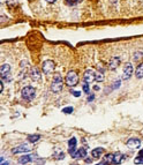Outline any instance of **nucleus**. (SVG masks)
<instances>
[{
  "instance_id": "39448f33",
  "label": "nucleus",
  "mask_w": 143,
  "mask_h": 165,
  "mask_svg": "<svg viewBox=\"0 0 143 165\" xmlns=\"http://www.w3.org/2000/svg\"><path fill=\"white\" fill-rule=\"evenodd\" d=\"M54 67H55V65H54V62H53L52 60H45V61L43 62L42 70H43L44 74L49 75V74H52V73H53Z\"/></svg>"
},
{
  "instance_id": "72a5a7b5",
  "label": "nucleus",
  "mask_w": 143,
  "mask_h": 165,
  "mask_svg": "<svg viewBox=\"0 0 143 165\" xmlns=\"http://www.w3.org/2000/svg\"><path fill=\"white\" fill-rule=\"evenodd\" d=\"M97 165H106V163H105V162H102V163H98Z\"/></svg>"
},
{
  "instance_id": "bb28decb",
  "label": "nucleus",
  "mask_w": 143,
  "mask_h": 165,
  "mask_svg": "<svg viewBox=\"0 0 143 165\" xmlns=\"http://www.w3.org/2000/svg\"><path fill=\"white\" fill-rule=\"evenodd\" d=\"M79 1V0H67V4L68 5H74V4H76Z\"/></svg>"
},
{
  "instance_id": "c756f323",
  "label": "nucleus",
  "mask_w": 143,
  "mask_h": 165,
  "mask_svg": "<svg viewBox=\"0 0 143 165\" xmlns=\"http://www.w3.org/2000/svg\"><path fill=\"white\" fill-rule=\"evenodd\" d=\"M137 156H140V157H143V149H141L140 151H138V155Z\"/></svg>"
},
{
  "instance_id": "20e7f679",
  "label": "nucleus",
  "mask_w": 143,
  "mask_h": 165,
  "mask_svg": "<svg viewBox=\"0 0 143 165\" xmlns=\"http://www.w3.org/2000/svg\"><path fill=\"white\" fill-rule=\"evenodd\" d=\"M0 75H1V78L4 81L9 82L12 80V77H11V66L8 64H4L1 66V68H0Z\"/></svg>"
},
{
  "instance_id": "473e14b6",
  "label": "nucleus",
  "mask_w": 143,
  "mask_h": 165,
  "mask_svg": "<svg viewBox=\"0 0 143 165\" xmlns=\"http://www.w3.org/2000/svg\"><path fill=\"white\" fill-rule=\"evenodd\" d=\"M1 165H9V163H8V162H3Z\"/></svg>"
},
{
  "instance_id": "412c9836",
  "label": "nucleus",
  "mask_w": 143,
  "mask_h": 165,
  "mask_svg": "<svg viewBox=\"0 0 143 165\" xmlns=\"http://www.w3.org/2000/svg\"><path fill=\"white\" fill-rule=\"evenodd\" d=\"M73 111H74V109L72 108V106H68V108H63V109H62V112L66 113V114H70Z\"/></svg>"
},
{
  "instance_id": "f704fd0d",
  "label": "nucleus",
  "mask_w": 143,
  "mask_h": 165,
  "mask_svg": "<svg viewBox=\"0 0 143 165\" xmlns=\"http://www.w3.org/2000/svg\"><path fill=\"white\" fill-rule=\"evenodd\" d=\"M94 89H95V90H99V87H98V86H95Z\"/></svg>"
},
{
  "instance_id": "a211bd4d",
  "label": "nucleus",
  "mask_w": 143,
  "mask_h": 165,
  "mask_svg": "<svg viewBox=\"0 0 143 165\" xmlns=\"http://www.w3.org/2000/svg\"><path fill=\"white\" fill-rule=\"evenodd\" d=\"M113 158H114V154H106L104 157V162L106 164H113Z\"/></svg>"
},
{
  "instance_id": "4be33fe9",
  "label": "nucleus",
  "mask_w": 143,
  "mask_h": 165,
  "mask_svg": "<svg viewBox=\"0 0 143 165\" xmlns=\"http://www.w3.org/2000/svg\"><path fill=\"white\" fill-rule=\"evenodd\" d=\"M82 89H83V93H86V94H89L90 93V88H89V83H83V86H82Z\"/></svg>"
},
{
  "instance_id": "9b49d317",
  "label": "nucleus",
  "mask_w": 143,
  "mask_h": 165,
  "mask_svg": "<svg viewBox=\"0 0 143 165\" xmlns=\"http://www.w3.org/2000/svg\"><path fill=\"white\" fill-rule=\"evenodd\" d=\"M126 144H127V147H129V148H132V149H137V148H140V145H141V141H140L138 139L133 137V139H129V140L126 142Z\"/></svg>"
},
{
  "instance_id": "6ab92c4d",
  "label": "nucleus",
  "mask_w": 143,
  "mask_h": 165,
  "mask_svg": "<svg viewBox=\"0 0 143 165\" xmlns=\"http://www.w3.org/2000/svg\"><path fill=\"white\" fill-rule=\"evenodd\" d=\"M76 144H78V140H76L75 137H72V139L68 141V147H69V148H75Z\"/></svg>"
},
{
  "instance_id": "4468645a",
  "label": "nucleus",
  "mask_w": 143,
  "mask_h": 165,
  "mask_svg": "<svg viewBox=\"0 0 143 165\" xmlns=\"http://www.w3.org/2000/svg\"><path fill=\"white\" fill-rule=\"evenodd\" d=\"M103 152H104V148L98 147V148H95V149L91 151V156H92L94 158H99Z\"/></svg>"
},
{
  "instance_id": "c85d7f7f",
  "label": "nucleus",
  "mask_w": 143,
  "mask_h": 165,
  "mask_svg": "<svg viewBox=\"0 0 143 165\" xmlns=\"http://www.w3.org/2000/svg\"><path fill=\"white\" fill-rule=\"evenodd\" d=\"M94 99H95V95H89V97H88L87 101H88V102H92Z\"/></svg>"
},
{
  "instance_id": "2f4dec72",
  "label": "nucleus",
  "mask_w": 143,
  "mask_h": 165,
  "mask_svg": "<svg viewBox=\"0 0 143 165\" xmlns=\"http://www.w3.org/2000/svg\"><path fill=\"white\" fill-rule=\"evenodd\" d=\"M0 87H1L0 89H1V93H3V91H4V83H3V82H1V83H0Z\"/></svg>"
},
{
  "instance_id": "0eeeda50",
  "label": "nucleus",
  "mask_w": 143,
  "mask_h": 165,
  "mask_svg": "<svg viewBox=\"0 0 143 165\" xmlns=\"http://www.w3.org/2000/svg\"><path fill=\"white\" fill-rule=\"evenodd\" d=\"M83 80L87 83H92L94 81H96V72H94L92 69L86 70L84 75H83Z\"/></svg>"
},
{
  "instance_id": "423d86ee",
  "label": "nucleus",
  "mask_w": 143,
  "mask_h": 165,
  "mask_svg": "<svg viewBox=\"0 0 143 165\" xmlns=\"http://www.w3.org/2000/svg\"><path fill=\"white\" fill-rule=\"evenodd\" d=\"M29 74H30V77L34 82H40L42 81V74H40L38 67H31Z\"/></svg>"
},
{
  "instance_id": "ddd939ff",
  "label": "nucleus",
  "mask_w": 143,
  "mask_h": 165,
  "mask_svg": "<svg viewBox=\"0 0 143 165\" xmlns=\"http://www.w3.org/2000/svg\"><path fill=\"white\" fill-rule=\"evenodd\" d=\"M123 157H125V155L122 154V152H115L114 154V158H113V164H115V165H118V164H120L122 160H123Z\"/></svg>"
},
{
  "instance_id": "f03ea898",
  "label": "nucleus",
  "mask_w": 143,
  "mask_h": 165,
  "mask_svg": "<svg viewBox=\"0 0 143 165\" xmlns=\"http://www.w3.org/2000/svg\"><path fill=\"white\" fill-rule=\"evenodd\" d=\"M21 96H22V98L23 99H26V101H32L34 98H35V96H36V89L34 88V87H30V86H28V87H24L23 89H22V91H21Z\"/></svg>"
},
{
  "instance_id": "f257e3e1",
  "label": "nucleus",
  "mask_w": 143,
  "mask_h": 165,
  "mask_svg": "<svg viewBox=\"0 0 143 165\" xmlns=\"http://www.w3.org/2000/svg\"><path fill=\"white\" fill-rule=\"evenodd\" d=\"M62 86H63V81H62V77L60 74H55L54 77H53V81H52V85H51V90L54 93V94H59L61 90H62Z\"/></svg>"
},
{
  "instance_id": "393cba45",
  "label": "nucleus",
  "mask_w": 143,
  "mask_h": 165,
  "mask_svg": "<svg viewBox=\"0 0 143 165\" xmlns=\"http://www.w3.org/2000/svg\"><path fill=\"white\" fill-rule=\"evenodd\" d=\"M70 93H72V95L75 96V97H80V96H81V93H80V91H76V90H75V91H74V90H72Z\"/></svg>"
},
{
  "instance_id": "1a4fd4ad",
  "label": "nucleus",
  "mask_w": 143,
  "mask_h": 165,
  "mask_svg": "<svg viewBox=\"0 0 143 165\" xmlns=\"http://www.w3.org/2000/svg\"><path fill=\"white\" fill-rule=\"evenodd\" d=\"M30 147L28 144H21V145H18L15 148L12 149V154H21V152H28L30 151Z\"/></svg>"
},
{
  "instance_id": "7c9ffc66",
  "label": "nucleus",
  "mask_w": 143,
  "mask_h": 165,
  "mask_svg": "<svg viewBox=\"0 0 143 165\" xmlns=\"http://www.w3.org/2000/svg\"><path fill=\"white\" fill-rule=\"evenodd\" d=\"M57 1V0H46V3H49V4H54Z\"/></svg>"
},
{
  "instance_id": "a878e982",
  "label": "nucleus",
  "mask_w": 143,
  "mask_h": 165,
  "mask_svg": "<svg viewBox=\"0 0 143 165\" xmlns=\"http://www.w3.org/2000/svg\"><path fill=\"white\" fill-rule=\"evenodd\" d=\"M55 158H57V159H59V160H60V159H63V158H65V152H60L59 155H57V156H55Z\"/></svg>"
},
{
  "instance_id": "aec40b11",
  "label": "nucleus",
  "mask_w": 143,
  "mask_h": 165,
  "mask_svg": "<svg viewBox=\"0 0 143 165\" xmlns=\"http://www.w3.org/2000/svg\"><path fill=\"white\" fill-rule=\"evenodd\" d=\"M142 58H143V53H142L141 51L134 53V60H135V61H138V60H141Z\"/></svg>"
},
{
  "instance_id": "f8f14e48",
  "label": "nucleus",
  "mask_w": 143,
  "mask_h": 165,
  "mask_svg": "<svg viewBox=\"0 0 143 165\" xmlns=\"http://www.w3.org/2000/svg\"><path fill=\"white\" fill-rule=\"evenodd\" d=\"M84 157H87V149L86 148H81V149L76 150V152L73 156V158H84Z\"/></svg>"
},
{
  "instance_id": "6e6552de",
  "label": "nucleus",
  "mask_w": 143,
  "mask_h": 165,
  "mask_svg": "<svg viewBox=\"0 0 143 165\" xmlns=\"http://www.w3.org/2000/svg\"><path fill=\"white\" fill-rule=\"evenodd\" d=\"M133 74V65L132 64H126L123 67V74H122V78L123 80H128Z\"/></svg>"
},
{
  "instance_id": "b1692460",
  "label": "nucleus",
  "mask_w": 143,
  "mask_h": 165,
  "mask_svg": "<svg viewBox=\"0 0 143 165\" xmlns=\"http://www.w3.org/2000/svg\"><path fill=\"white\" fill-rule=\"evenodd\" d=\"M134 163H135V164H143V157L137 156V157L134 159Z\"/></svg>"
},
{
  "instance_id": "9d476101",
  "label": "nucleus",
  "mask_w": 143,
  "mask_h": 165,
  "mask_svg": "<svg viewBox=\"0 0 143 165\" xmlns=\"http://www.w3.org/2000/svg\"><path fill=\"white\" fill-rule=\"evenodd\" d=\"M120 62H121V59H120V57H112L111 58V60H110V65H109V67H110V69H112V70H114V69H117L118 68V66L120 65Z\"/></svg>"
},
{
  "instance_id": "f3484780",
  "label": "nucleus",
  "mask_w": 143,
  "mask_h": 165,
  "mask_svg": "<svg viewBox=\"0 0 143 165\" xmlns=\"http://www.w3.org/2000/svg\"><path fill=\"white\" fill-rule=\"evenodd\" d=\"M39 139H40V135H38V134H31V135H28V141H29V142H31V143H36V142H38V141H39Z\"/></svg>"
},
{
  "instance_id": "2eb2a0df",
  "label": "nucleus",
  "mask_w": 143,
  "mask_h": 165,
  "mask_svg": "<svg viewBox=\"0 0 143 165\" xmlns=\"http://www.w3.org/2000/svg\"><path fill=\"white\" fill-rule=\"evenodd\" d=\"M32 160V156L31 155H23L22 157H20L19 158V163L20 164H28V163H30Z\"/></svg>"
},
{
  "instance_id": "cd10ccee",
  "label": "nucleus",
  "mask_w": 143,
  "mask_h": 165,
  "mask_svg": "<svg viewBox=\"0 0 143 165\" xmlns=\"http://www.w3.org/2000/svg\"><path fill=\"white\" fill-rule=\"evenodd\" d=\"M120 83H121V82H120L119 80H118V81H115V85H114V86L112 87V89H115V88H118V87L120 86Z\"/></svg>"
},
{
  "instance_id": "dca6fc26",
  "label": "nucleus",
  "mask_w": 143,
  "mask_h": 165,
  "mask_svg": "<svg viewBox=\"0 0 143 165\" xmlns=\"http://www.w3.org/2000/svg\"><path fill=\"white\" fill-rule=\"evenodd\" d=\"M135 75L137 78H142L143 77V62H141L140 65H137L136 70H135Z\"/></svg>"
},
{
  "instance_id": "5701e85b",
  "label": "nucleus",
  "mask_w": 143,
  "mask_h": 165,
  "mask_svg": "<svg viewBox=\"0 0 143 165\" xmlns=\"http://www.w3.org/2000/svg\"><path fill=\"white\" fill-rule=\"evenodd\" d=\"M104 80V75L101 73H96V81L97 82H102Z\"/></svg>"
},
{
  "instance_id": "7ed1b4c3",
  "label": "nucleus",
  "mask_w": 143,
  "mask_h": 165,
  "mask_svg": "<svg viewBox=\"0 0 143 165\" xmlns=\"http://www.w3.org/2000/svg\"><path fill=\"white\" fill-rule=\"evenodd\" d=\"M78 82H79V75L76 74V72L74 70H70L67 73L66 75V85L68 87H74L78 85Z\"/></svg>"
}]
</instances>
